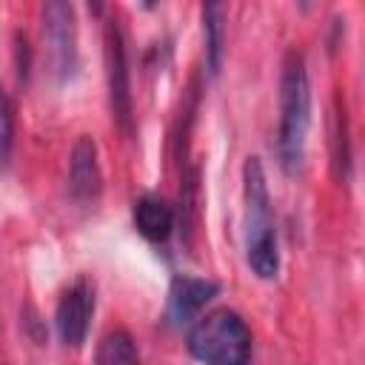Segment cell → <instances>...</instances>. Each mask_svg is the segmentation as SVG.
<instances>
[{"label": "cell", "mask_w": 365, "mask_h": 365, "mask_svg": "<svg viewBox=\"0 0 365 365\" xmlns=\"http://www.w3.org/2000/svg\"><path fill=\"white\" fill-rule=\"evenodd\" d=\"M242 194H245V259L259 279H274L279 271L277 225L271 211V194L259 157H248L242 165Z\"/></svg>", "instance_id": "6da1fadb"}, {"label": "cell", "mask_w": 365, "mask_h": 365, "mask_svg": "<svg viewBox=\"0 0 365 365\" xmlns=\"http://www.w3.org/2000/svg\"><path fill=\"white\" fill-rule=\"evenodd\" d=\"M308 125H311V86H308L305 60L299 51H288L279 77V134H277L279 163L288 174L302 168Z\"/></svg>", "instance_id": "7a4b0ae2"}, {"label": "cell", "mask_w": 365, "mask_h": 365, "mask_svg": "<svg viewBox=\"0 0 365 365\" xmlns=\"http://www.w3.org/2000/svg\"><path fill=\"white\" fill-rule=\"evenodd\" d=\"M106 74H108V103L111 117L123 134L134 131V97L128 80V51L120 23L111 17L106 23Z\"/></svg>", "instance_id": "5b68a950"}, {"label": "cell", "mask_w": 365, "mask_h": 365, "mask_svg": "<svg viewBox=\"0 0 365 365\" xmlns=\"http://www.w3.org/2000/svg\"><path fill=\"white\" fill-rule=\"evenodd\" d=\"M94 365H140L137 342L131 339V334L123 328L108 331L97 345Z\"/></svg>", "instance_id": "30bf717a"}, {"label": "cell", "mask_w": 365, "mask_h": 365, "mask_svg": "<svg viewBox=\"0 0 365 365\" xmlns=\"http://www.w3.org/2000/svg\"><path fill=\"white\" fill-rule=\"evenodd\" d=\"M14 114H17L14 111V100L0 86V165L3 168L11 163V151H14V125H17Z\"/></svg>", "instance_id": "7c38bea8"}, {"label": "cell", "mask_w": 365, "mask_h": 365, "mask_svg": "<svg viewBox=\"0 0 365 365\" xmlns=\"http://www.w3.org/2000/svg\"><path fill=\"white\" fill-rule=\"evenodd\" d=\"M134 225L145 240L163 242L174 231V208L163 197L145 194L134 202Z\"/></svg>", "instance_id": "9c48e42d"}, {"label": "cell", "mask_w": 365, "mask_h": 365, "mask_svg": "<svg viewBox=\"0 0 365 365\" xmlns=\"http://www.w3.org/2000/svg\"><path fill=\"white\" fill-rule=\"evenodd\" d=\"M17 71H20V83H26V77H29V43H26V37L23 34H17Z\"/></svg>", "instance_id": "5bb4252c"}, {"label": "cell", "mask_w": 365, "mask_h": 365, "mask_svg": "<svg viewBox=\"0 0 365 365\" xmlns=\"http://www.w3.org/2000/svg\"><path fill=\"white\" fill-rule=\"evenodd\" d=\"M43 43L48 54L51 74L66 83L77 71V20L74 6L63 0H51L43 6Z\"/></svg>", "instance_id": "277c9868"}, {"label": "cell", "mask_w": 365, "mask_h": 365, "mask_svg": "<svg viewBox=\"0 0 365 365\" xmlns=\"http://www.w3.org/2000/svg\"><path fill=\"white\" fill-rule=\"evenodd\" d=\"M222 3L202 6V31H205V63L208 71L217 74L222 66V43H225V26H222Z\"/></svg>", "instance_id": "8fae6325"}, {"label": "cell", "mask_w": 365, "mask_h": 365, "mask_svg": "<svg viewBox=\"0 0 365 365\" xmlns=\"http://www.w3.org/2000/svg\"><path fill=\"white\" fill-rule=\"evenodd\" d=\"M91 317H94V285L88 279H77L63 291L54 311V328L60 342L68 348H80L88 336Z\"/></svg>", "instance_id": "8992f818"}, {"label": "cell", "mask_w": 365, "mask_h": 365, "mask_svg": "<svg viewBox=\"0 0 365 365\" xmlns=\"http://www.w3.org/2000/svg\"><path fill=\"white\" fill-rule=\"evenodd\" d=\"M188 351L202 365H248L251 359V328L231 308H217L197 317L188 331Z\"/></svg>", "instance_id": "3957f363"}, {"label": "cell", "mask_w": 365, "mask_h": 365, "mask_svg": "<svg viewBox=\"0 0 365 365\" xmlns=\"http://www.w3.org/2000/svg\"><path fill=\"white\" fill-rule=\"evenodd\" d=\"M336 134H334V145H336V154H334V163H336V171L342 180H348V165H351V151H348V123H345V108L336 111Z\"/></svg>", "instance_id": "4fadbf2b"}, {"label": "cell", "mask_w": 365, "mask_h": 365, "mask_svg": "<svg viewBox=\"0 0 365 365\" xmlns=\"http://www.w3.org/2000/svg\"><path fill=\"white\" fill-rule=\"evenodd\" d=\"M220 294V285L214 279L202 277H174L168 291V308L165 317L171 325H188L200 317V311Z\"/></svg>", "instance_id": "ba28073f"}, {"label": "cell", "mask_w": 365, "mask_h": 365, "mask_svg": "<svg viewBox=\"0 0 365 365\" xmlns=\"http://www.w3.org/2000/svg\"><path fill=\"white\" fill-rule=\"evenodd\" d=\"M68 191L71 200L80 205H91L97 202L100 191H103V168H100V151L94 137L80 134L77 143L71 145V157H68Z\"/></svg>", "instance_id": "52a82bcc"}]
</instances>
